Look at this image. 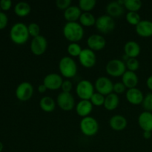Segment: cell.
<instances>
[{
	"label": "cell",
	"mask_w": 152,
	"mask_h": 152,
	"mask_svg": "<svg viewBox=\"0 0 152 152\" xmlns=\"http://www.w3.org/2000/svg\"><path fill=\"white\" fill-rule=\"evenodd\" d=\"M63 36L68 41L77 42L83 39L84 37V28L79 22H67L63 27Z\"/></svg>",
	"instance_id": "1"
},
{
	"label": "cell",
	"mask_w": 152,
	"mask_h": 152,
	"mask_svg": "<svg viewBox=\"0 0 152 152\" xmlns=\"http://www.w3.org/2000/svg\"><path fill=\"white\" fill-rule=\"evenodd\" d=\"M28 25L23 22H16L12 26L10 31V38L16 45H24L29 39Z\"/></svg>",
	"instance_id": "2"
},
{
	"label": "cell",
	"mask_w": 152,
	"mask_h": 152,
	"mask_svg": "<svg viewBox=\"0 0 152 152\" xmlns=\"http://www.w3.org/2000/svg\"><path fill=\"white\" fill-rule=\"evenodd\" d=\"M59 70L62 77L69 80L77 74V63L71 56H63L59 62Z\"/></svg>",
	"instance_id": "3"
},
{
	"label": "cell",
	"mask_w": 152,
	"mask_h": 152,
	"mask_svg": "<svg viewBox=\"0 0 152 152\" xmlns=\"http://www.w3.org/2000/svg\"><path fill=\"white\" fill-rule=\"evenodd\" d=\"M99 123L93 117H84L80 123V129L83 134L87 137H93L99 131Z\"/></svg>",
	"instance_id": "4"
},
{
	"label": "cell",
	"mask_w": 152,
	"mask_h": 152,
	"mask_svg": "<svg viewBox=\"0 0 152 152\" xmlns=\"http://www.w3.org/2000/svg\"><path fill=\"white\" fill-rule=\"evenodd\" d=\"M105 71L110 77H122V76L127 71L126 62L121 59H111L107 63Z\"/></svg>",
	"instance_id": "5"
},
{
	"label": "cell",
	"mask_w": 152,
	"mask_h": 152,
	"mask_svg": "<svg viewBox=\"0 0 152 152\" xmlns=\"http://www.w3.org/2000/svg\"><path fill=\"white\" fill-rule=\"evenodd\" d=\"M76 93L82 100H90L94 92V86L87 80H81L76 87Z\"/></svg>",
	"instance_id": "6"
},
{
	"label": "cell",
	"mask_w": 152,
	"mask_h": 152,
	"mask_svg": "<svg viewBox=\"0 0 152 152\" xmlns=\"http://www.w3.org/2000/svg\"><path fill=\"white\" fill-rule=\"evenodd\" d=\"M95 27L101 34H108L112 32L115 28V22L114 19L108 15H102L96 19Z\"/></svg>",
	"instance_id": "7"
},
{
	"label": "cell",
	"mask_w": 152,
	"mask_h": 152,
	"mask_svg": "<svg viewBox=\"0 0 152 152\" xmlns=\"http://www.w3.org/2000/svg\"><path fill=\"white\" fill-rule=\"evenodd\" d=\"M15 94L19 101L26 102L33 96L34 87L29 82H22L16 87Z\"/></svg>",
	"instance_id": "8"
},
{
	"label": "cell",
	"mask_w": 152,
	"mask_h": 152,
	"mask_svg": "<svg viewBox=\"0 0 152 152\" xmlns=\"http://www.w3.org/2000/svg\"><path fill=\"white\" fill-rule=\"evenodd\" d=\"M56 103L59 108L65 111H69L74 109L75 106V99L71 93L61 92L56 98Z\"/></svg>",
	"instance_id": "9"
},
{
	"label": "cell",
	"mask_w": 152,
	"mask_h": 152,
	"mask_svg": "<svg viewBox=\"0 0 152 152\" xmlns=\"http://www.w3.org/2000/svg\"><path fill=\"white\" fill-rule=\"evenodd\" d=\"M113 88H114V83L106 77H99L95 82V90L96 91V92L105 96L113 93Z\"/></svg>",
	"instance_id": "10"
},
{
	"label": "cell",
	"mask_w": 152,
	"mask_h": 152,
	"mask_svg": "<svg viewBox=\"0 0 152 152\" xmlns=\"http://www.w3.org/2000/svg\"><path fill=\"white\" fill-rule=\"evenodd\" d=\"M48 48V41L43 36L39 35L33 38L31 42V50L35 56H42L45 53Z\"/></svg>",
	"instance_id": "11"
},
{
	"label": "cell",
	"mask_w": 152,
	"mask_h": 152,
	"mask_svg": "<svg viewBox=\"0 0 152 152\" xmlns=\"http://www.w3.org/2000/svg\"><path fill=\"white\" fill-rule=\"evenodd\" d=\"M78 58L80 65L86 68H91L96 65V54L94 51L89 48L83 49Z\"/></svg>",
	"instance_id": "12"
},
{
	"label": "cell",
	"mask_w": 152,
	"mask_h": 152,
	"mask_svg": "<svg viewBox=\"0 0 152 152\" xmlns=\"http://www.w3.org/2000/svg\"><path fill=\"white\" fill-rule=\"evenodd\" d=\"M63 81L62 76L56 73H51L44 77L43 84L46 86L48 90L56 91L61 88Z\"/></svg>",
	"instance_id": "13"
},
{
	"label": "cell",
	"mask_w": 152,
	"mask_h": 152,
	"mask_svg": "<svg viewBox=\"0 0 152 152\" xmlns=\"http://www.w3.org/2000/svg\"><path fill=\"white\" fill-rule=\"evenodd\" d=\"M87 45L93 51H99L106 46V39L100 34H92L88 38Z\"/></svg>",
	"instance_id": "14"
},
{
	"label": "cell",
	"mask_w": 152,
	"mask_h": 152,
	"mask_svg": "<svg viewBox=\"0 0 152 152\" xmlns=\"http://www.w3.org/2000/svg\"><path fill=\"white\" fill-rule=\"evenodd\" d=\"M143 93L137 88L128 89L126 93V98L128 102L134 105H138L142 103L144 99Z\"/></svg>",
	"instance_id": "15"
},
{
	"label": "cell",
	"mask_w": 152,
	"mask_h": 152,
	"mask_svg": "<svg viewBox=\"0 0 152 152\" xmlns=\"http://www.w3.org/2000/svg\"><path fill=\"white\" fill-rule=\"evenodd\" d=\"M135 31L138 36L143 38L152 37V22L150 20H141L135 27Z\"/></svg>",
	"instance_id": "16"
},
{
	"label": "cell",
	"mask_w": 152,
	"mask_h": 152,
	"mask_svg": "<svg viewBox=\"0 0 152 152\" xmlns=\"http://www.w3.org/2000/svg\"><path fill=\"white\" fill-rule=\"evenodd\" d=\"M128 121L123 115L116 114L111 117L109 120V126L111 129L115 132H121L127 127Z\"/></svg>",
	"instance_id": "17"
},
{
	"label": "cell",
	"mask_w": 152,
	"mask_h": 152,
	"mask_svg": "<svg viewBox=\"0 0 152 152\" xmlns=\"http://www.w3.org/2000/svg\"><path fill=\"white\" fill-rule=\"evenodd\" d=\"M138 125L143 132H152V113L143 111L138 117Z\"/></svg>",
	"instance_id": "18"
},
{
	"label": "cell",
	"mask_w": 152,
	"mask_h": 152,
	"mask_svg": "<svg viewBox=\"0 0 152 152\" xmlns=\"http://www.w3.org/2000/svg\"><path fill=\"white\" fill-rule=\"evenodd\" d=\"M122 83L124 84L127 89L137 88L139 83V78L136 72L126 71V73L122 76Z\"/></svg>",
	"instance_id": "19"
},
{
	"label": "cell",
	"mask_w": 152,
	"mask_h": 152,
	"mask_svg": "<svg viewBox=\"0 0 152 152\" xmlns=\"http://www.w3.org/2000/svg\"><path fill=\"white\" fill-rule=\"evenodd\" d=\"M93 106L90 100H80L76 105V112L80 117H84L90 116L93 111Z\"/></svg>",
	"instance_id": "20"
},
{
	"label": "cell",
	"mask_w": 152,
	"mask_h": 152,
	"mask_svg": "<svg viewBox=\"0 0 152 152\" xmlns=\"http://www.w3.org/2000/svg\"><path fill=\"white\" fill-rule=\"evenodd\" d=\"M63 15L67 22H77L82 15V10L79 6L71 5L64 11Z\"/></svg>",
	"instance_id": "21"
},
{
	"label": "cell",
	"mask_w": 152,
	"mask_h": 152,
	"mask_svg": "<svg viewBox=\"0 0 152 152\" xmlns=\"http://www.w3.org/2000/svg\"><path fill=\"white\" fill-rule=\"evenodd\" d=\"M125 54L129 58H137L141 52V48L137 42L129 41L124 45Z\"/></svg>",
	"instance_id": "22"
},
{
	"label": "cell",
	"mask_w": 152,
	"mask_h": 152,
	"mask_svg": "<svg viewBox=\"0 0 152 152\" xmlns=\"http://www.w3.org/2000/svg\"><path fill=\"white\" fill-rule=\"evenodd\" d=\"M106 12L107 15L112 17L113 19L118 18L124 13V7L118 1H111L107 4Z\"/></svg>",
	"instance_id": "23"
},
{
	"label": "cell",
	"mask_w": 152,
	"mask_h": 152,
	"mask_svg": "<svg viewBox=\"0 0 152 152\" xmlns=\"http://www.w3.org/2000/svg\"><path fill=\"white\" fill-rule=\"evenodd\" d=\"M120 104V97L114 92L105 96V102H104V108L107 111H114L118 107Z\"/></svg>",
	"instance_id": "24"
},
{
	"label": "cell",
	"mask_w": 152,
	"mask_h": 152,
	"mask_svg": "<svg viewBox=\"0 0 152 152\" xmlns=\"http://www.w3.org/2000/svg\"><path fill=\"white\" fill-rule=\"evenodd\" d=\"M39 107L45 112L50 113L55 110L56 102L54 99L50 96H43L39 100Z\"/></svg>",
	"instance_id": "25"
},
{
	"label": "cell",
	"mask_w": 152,
	"mask_h": 152,
	"mask_svg": "<svg viewBox=\"0 0 152 152\" xmlns=\"http://www.w3.org/2000/svg\"><path fill=\"white\" fill-rule=\"evenodd\" d=\"M31 5L25 1H19L14 6V12L18 16L25 17L31 13Z\"/></svg>",
	"instance_id": "26"
},
{
	"label": "cell",
	"mask_w": 152,
	"mask_h": 152,
	"mask_svg": "<svg viewBox=\"0 0 152 152\" xmlns=\"http://www.w3.org/2000/svg\"><path fill=\"white\" fill-rule=\"evenodd\" d=\"M96 19L95 16L90 12L88 13H82L80 19V24L83 27H92L96 24Z\"/></svg>",
	"instance_id": "27"
},
{
	"label": "cell",
	"mask_w": 152,
	"mask_h": 152,
	"mask_svg": "<svg viewBox=\"0 0 152 152\" xmlns=\"http://www.w3.org/2000/svg\"><path fill=\"white\" fill-rule=\"evenodd\" d=\"M125 7L129 12H138L142 6V3L140 0H124Z\"/></svg>",
	"instance_id": "28"
},
{
	"label": "cell",
	"mask_w": 152,
	"mask_h": 152,
	"mask_svg": "<svg viewBox=\"0 0 152 152\" xmlns=\"http://www.w3.org/2000/svg\"><path fill=\"white\" fill-rule=\"evenodd\" d=\"M96 4L95 0H80L79 1V7L83 13H88L93 10Z\"/></svg>",
	"instance_id": "29"
},
{
	"label": "cell",
	"mask_w": 152,
	"mask_h": 152,
	"mask_svg": "<svg viewBox=\"0 0 152 152\" xmlns=\"http://www.w3.org/2000/svg\"><path fill=\"white\" fill-rule=\"evenodd\" d=\"M83 48L77 42H71L67 48V52L71 57H79Z\"/></svg>",
	"instance_id": "30"
},
{
	"label": "cell",
	"mask_w": 152,
	"mask_h": 152,
	"mask_svg": "<svg viewBox=\"0 0 152 152\" xmlns=\"http://www.w3.org/2000/svg\"><path fill=\"white\" fill-rule=\"evenodd\" d=\"M126 19L128 23L136 27L140 22L141 17L137 12H128L126 15Z\"/></svg>",
	"instance_id": "31"
},
{
	"label": "cell",
	"mask_w": 152,
	"mask_h": 152,
	"mask_svg": "<svg viewBox=\"0 0 152 152\" xmlns=\"http://www.w3.org/2000/svg\"><path fill=\"white\" fill-rule=\"evenodd\" d=\"M105 98V96H103L102 94L98 93V92H95L93 94V96H91V98L90 99V101L93 105L99 107L104 105Z\"/></svg>",
	"instance_id": "32"
},
{
	"label": "cell",
	"mask_w": 152,
	"mask_h": 152,
	"mask_svg": "<svg viewBox=\"0 0 152 152\" xmlns=\"http://www.w3.org/2000/svg\"><path fill=\"white\" fill-rule=\"evenodd\" d=\"M28 30L30 37H33V38H35V37L40 35L41 29H40L39 25L37 23H36V22H31V23H30L28 25Z\"/></svg>",
	"instance_id": "33"
},
{
	"label": "cell",
	"mask_w": 152,
	"mask_h": 152,
	"mask_svg": "<svg viewBox=\"0 0 152 152\" xmlns=\"http://www.w3.org/2000/svg\"><path fill=\"white\" fill-rule=\"evenodd\" d=\"M126 65L128 71L135 72L139 69L140 62L137 59V58H129L126 62Z\"/></svg>",
	"instance_id": "34"
},
{
	"label": "cell",
	"mask_w": 152,
	"mask_h": 152,
	"mask_svg": "<svg viewBox=\"0 0 152 152\" xmlns=\"http://www.w3.org/2000/svg\"><path fill=\"white\" fill-rule=\"evenodd\" d=\"M142 107L145 111L152 113V93H148L144 96Z\"/></svg>",
	"instance_id": "35"
},
{
	"label": "cell",
	"mask_w": 152,
	"mask_h": 152,
	"mask_svg": "<svg viewBox=\"0 0 152 152\" xmlns=\"http://www.w3.org/2000/svg\"><path fill=\"white\" fill-rule=\"evenodd\" d=\"M56 6L58 9L65 11L71 6V0H56Z\"/></svg>",
	"instance_id": "36"
},
{
	"label": "cell",
	"mask_w": 152,
	"mask_h": 152,
	"mask_svg": "<svg viewBox=\"0 0 152 152\" xmlns=\"http://www.w3.org/2000/svg\"><path fill=\"white\" fill-rule=\"evenodd\" d=\"M126 87L124 86L122 82H117V83H114V88H113V92L116 94H122L124 93L126 91Z\"/></svg>",
	"instance_id": "37"
},
{
	"label": "cell",
	"mask_w": 152,
	"mask_h": 152,
	"mask_svg": "<svg viewBox=\"0 0 152 152\" xmlns=\"http://www.w3.org/2000/svg\"><path fill=\"white\" fill-rule=\"evenodd\" d=\"M62 92H67V93H71V90L73 88V84L71 80H65L62 83V86H61Z\"/></svg>",
	"instance_id": "38"
},
{
	"label": "cell",
	"mask_w": 152,
	"mask_h": 152,
	"mask_svg": "<svg viewBox=\"0 0 152 152\" xmlns=\"http://www.w3.org/2000/svg\"><path fill=\"white\" fill-rule=\"evenodd\" d=\"M8 23V17L4 12H0V30L6 28Z\"/></svg>",
	"instance_id": "39"
},
{
	"label": "cell",
	"mask_w": 152,
	"mask_h": 152,
	"mask_svg": "<svg viewBox=\"0 0 152 152\" xmlns=\"http://www.w3.org/2000/svg\"><path fill=\"white\" fill-rule=\"evenodd\" d=\"M12 6V1L10 0H1L0 1V7H1V10H10V7Z\"/></svg>",
	"instance_id": "40"
},
{
	"label": "cell",
	"mask_w": 152,
	"mask_h": 152,
	"mask_svg": "<svg viewBox=\"0 0 152 152\" xmlns=\"http://www.w3.org/2000/svg\"><path fill=\"white\" fill-rule=\"evenodd\" d=\"M37 90H38L39 93L44 94V93H45L46 91H47L48 89H47V88H46V86L42 83V84L39 85V86H38V88H37Z\"/></svg>",
	"instance_id": "41"
},
{
	"label": "cell",
	"mask_w": 152,
	"mask_h": 152,
	"mask_svg": "<svg viewBox=\"0 0 152 152\" xmlns=\"http://www.w3.org/2000/svg\"><path fill=\"white\" fill-rule=\"evenodd\" d=\"M146 86L147 87H148V88L152 91V75L149 76V77L147 78Z\"/></svg>",
	"instance_id": "42"
},
{
	"label": "cell",
	"mask_w": 152,
	"mask_h": 152,
	"mask_svg": "<svg viewBox=\"0 0 152 152\" xmlns=\"http://www.w3.org/2000/svg\"><path fill=\"white\" fill-rule=\"evenodd\" d=\"M142 136H143V137L145 138V140L151 139V137L152 136V132H143Z\"/></svg>",
	"instance_id": "43"
},
{
	"label": "cell",
	"mask_w": 152,
	"mask_h": 152,
	"mask_svg": "<svg viewBox=\"0 0 152 152\" xmlns=\"http://www.w3.org/2000/svg\"><path fill=\"white\" fill-rule=\"evenodd\" d=\"M3 148H4V145H3L2 142H1V141H0V152L2 151Z\"/></svg>",
	"instance_id": "44"
},
{
	"label": "cell",
	"mask_w": 152,
	"mask_h": 152,
	"mask_svg": "<svg viewBox=\"0 0 152 152\" xmlns=\"http://www.w3.org/2000/svg\"><path fill=\"white\" fill-rule=\"evenodd\" d=\"M1 7H0V12H1Z\"/></svg>",
	"instance_id": "45"
}]
</instances>
